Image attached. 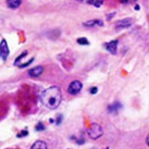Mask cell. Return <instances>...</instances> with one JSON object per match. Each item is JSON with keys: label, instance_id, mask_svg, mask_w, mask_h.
Listing matches in <instances>:
<instances>
[{"label": "cell", "instance_id": "cell-1", "mask_svg": "<svg viewBox=\"0 0 149 149\" xmlns=\"http://www.w3.org/2000/svg\"><path fill=\"white\" fill-rule=\"evenodd\" d=\"M40 100L42 104L50 110H55L60 105L62 100L61 91L58 86H51L42 92Z\"/></svg>", "mask_w": 149, "mask_h": 149}, {"label": "cell", "instance_id": "cell-2", "mask_svg": "<svg viewBox=\"0 0 149 149\" xmlns=\"http://www.w3.org/2000/svg\"><path fill=\"white\" fill-rule=\"evenodd\" d=\"M103 134V130L101 126L98 124H91L88 129V135L92 140H97L101 137Z\"/></svg>", "mask_w": 149, "mask_h": 149}, {"label": "cell", "instance_id": "cell-3", "mask_svg": "<svg viewBox=\"0 0 149 149\" xmlns=\"http://www.w3.org/2000/svg\"><path fill=\"white\" fill-rule=\"evenodd\" d=\"M83 84L79 81H74L70 84L68 87V92L72 95H75L81 91Z\"/></svg>", "mask_w": 149, "mask_h": 149}, {"label": "cell", "instance_id": "cell-4", "mask_svg": "<svg viewBox=\"0 0 149 149\" xmlns=\"http://www.w3.org/2000/svg\"><path fill=\"white\" fill-rule=\"evenodd\" d=\"M10 54V50L7 41L5 39L2 40L0 42V56L3 60H6Z\"/></svg>", "mask_w": 149, "mask_h": 149}, {"label": "cell", "instance_id": "cell-5", "mask_svg": "<svg viewBox=\"0 0 149 149\" xmlns=\"http://www.w3.org/2000/svg\"><path fill=\"white\" fill-rule=\"evenodd\" d=\"M118 41L117 40H112L110 42H107L104 44V48L105 49L110 53L113 55H115L117 53V48H118Z\"/></svg>", "mask_w": 149, "mask_h": 149}, {"label": "cell", "instance_id": "cell-6", "mask_svg": "<svg viewBox=\"0 0 149 149\" xmlns=\"http://www.w3.org/2000/svg\"><path fill=\"white\" fill-rule=\"evenodd\" d=\"M133 21L132 18H124V19L118 21L116 24V27L117 29H127L132 25Z\"/></svg>", "mask_w": 149, "mask_h": 149}, {"label": "cell", "instance_id": "cell-7", "mask_svg": "<svg viewBox=\"0 0 149 149\" xmlns=\"http://www.w3.org/2000/svg\"><path fill=\"white\" fill-rule=\"evenodd\" d=\"M42 72H43V67L42 66H37L29 70L28 74L30 77L37 78L42 74Z\"/></svg>", "mask_w": 149, "mask_h": 149}, {"label": "cell", "instance_id": "cell-8", "mask_svg": "<svg viewBox=\"0 0 149 149\" xmlns=\"http://www.w3.org/2000/svg\"><path fill=\"white\" fill-rule=\"evenodd\" d=\"M83 24H84V26H87V27H94L95 26H102L104 25L102 21L98 19L90 20V21H86V22H84Z\"/></svg>", "mask_w": 149, "mask_h": 149}, {"label": "cell", "instance_id": "cell-9", "mask_svg": "<svg viewBox=\"0 0 149 149\" xmlns=\"http://www.w3.org/2000/svg\"><path fill=\"white\" fill-rule=\"evenodd\" d=\"M22 0H7V5L10 9H16L21 5Z\"/></svg>", "mask_w": 149, "mask_h": 149}, {"label": "cell", "instance_id": "cell-10", "mask_svg": "<svg viewBox=\"0 0 149 149\" xmlns=\"http://www.w3.org/2000/svg\"><path fill=\"white\" fill-rule=\"evenodd\" d=\"M30 149H48L47 144L42 140H37L31 146Z\"/></svg>", "mask_w": 149, "mask_h": 149}, {"label": "cell", "instance_id": "cell-11", "mask_svg": "<svg viewBox=\"0 0 149 149\" xmlns=\"http://www.w3.org/2000/svg\"><path fill=\"white\" fill-rule=\"evenodd\" d=\"M121 108V105L119 102H115L113 104H110L109 105L108 109H109V111L110 113H114V112H116L118 111V110Z\"/></svg>", "mask_w": 149, "mask_h": 149}, {"label": "cell", "instance_id": "cell-12", "mask_svg": "<svg viewBox=\"0 0 149 149\" xmlns=\"http://www.w3.org/2000/svg\"><path fill=\"white\" fill-rule=\"evenodd\" d=\"M88 4L94 5V6L97 7V8H100L102 5V0H90Z\"/></svg>", "mask_w": 149, "mask_h": 149}, {"label": "cell", "instance_id": "cell-13", "mask_svg": "<svg viewBox=\"0 0 149 149\" xmlns=\"http://www.w3.org/2000/svg\"><path fill=\"white\" fill-rule=\"evenodd\" d=\"M77 42H78V44L81 45H89V42H88V40L85 37H81V38H78L77 40Z\"/></svg>", "mask_w": 149, "mask_h": 149}, {"label": "cell", "instance_id": "cell-14", "mask_svg": "<svg viewBox=\"0 0 149 149\" xmlns=\"http://www.w3.org/2000/svg\"><path fill=\"white\" fill-rule=\"evenodd\" d=\"M26 54H27V51H24V52H23L22 54H21V55H20L19 56H18V58H17L15 60V62H14V63H15V64H15V65H17V64H18V63L20 62V61H21V60L22 59V58H24V57L26 55Z\"/></svg>", "mask_w": 149, "mask_h": 149}, {"label": "cell", "instance_id": "cell-15", "mask_svg": "<svg viewBox=\"0 0 149 149\" xmlns=\"http://www.w3.org/2000/svg\"><path fill=\"white\" fill-rule=\"evenodd\" d=\"M44 129H45V127H44L42 123H39V124H37V127H36V130L37 131H41V130H43Z\"/></svg>", "mask_w": 149, "mask_h": 149}, {"label": "cell", "instance_id": "cell-16", "mask_svg": "<svg viewBox=\"0 0 149 149\" xmlns=\"http://www.w3.org/2000/svg\"><path fill=\"white\" fill-rule=\"evenodd\" d=\"M97 92V87H92V88L90 89V93L92 94H95Z\"/></svg>", "mask_w": 149, "mask_h": 149}, {"label": "cell", "instance_id": "cell-17", "mask_svg": "<svg viewBox=\"0 0 149 149\" xmlns=\"http://www.w3.org/2000/svg\"><path fill=\"white\" fill-rule=\"evenodd\" d=\"M61 116H58V119H57V124H59L61 122Z\"/></svg>", "mask_w": 149, "mask_h": 149}, {"label": "cell", "instance_id": "cell-18", "mask_svg": "<svg viewBox=\"0 0 149 149\" xmlns=\"http://www.w3.org/2000/svg\"><path fill=\"white\" fill-rule=\"evenodd\" d=\"M77 1L79 2H86V3H88L90 0H77Z\"/></svg>", "mask_w": 149, "mask_h": 149}, {"label": "cell", "instance_id": "cell-19", "mask_svg": "<svg viewBox=\"0 0 149 149\" xmlns=\"http://www.w3.org/2000/svg\"><path fill=\"white\" fill-rule=\"evenodd\" d=\"M146 143H147L148 146L149 147V134H148L147 137H146Z\"/></svg>", "mask_w": 149, "mask_h": 149}, {"label": "cell", "instance_id": "cell-20", "mask_svg": "<svg viewBox=\"0 0 149 149\" xmlns=\"http://www.w3.org/2000/svg\"><path fill=\"white\" fill-rule=\"evenodd\" d=\"M135 9H136V10H138V9H140V7H139L138 5H137V6L135 7Z\"/></svg>", "mask_w": 149, "mask_h": 149}]
</instances>
